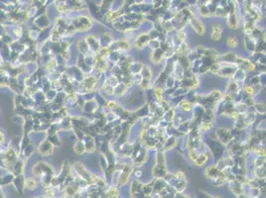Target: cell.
Returning <instances> with one entry per match:
<instances>
[{
  "label": "cell",
  "mask_w": 266,
  "mask_h": 198,
  "mask_svg": "<svg viewBox=\"0 0 266 198\" xmlns=\"http://www.w3.org/2000/svg\"><path fill=\"white\" fill-rule=\"evenodd\" d=\"M220 33H221V28H220L219 25H216L215 28L213 29V33H212L211 38L213 40H219L220 39Z\"/></svg>",
  "instance_id": "6da1fadb"
},
{
  "label": "cell",
  "mask_w": 266,
  "mask_h": 198,
  "mask_svg": "<svg viewBox=\"0 0 266 198\" xmlns=\"http://www.w3.org/2000/svg\"><path fill=\"white\" fill-rule=\"evenodd\" d=\"M227 44H228L229 46H231V47H235V46L237 45V40H236V38H234V37H230V38L228 39V41H227Z\"/></svg>",
  "instance_id": "7a4b0ae2"
},
{
  "label": "cell",
  "mask_w": 266,
  "mask_h": 198,
  "mask_svg": "<svg viewBox=\"0 0 266 198\" xmlns=\"http://www.w3.org/2000/svg\"><path fill=\"white\" fill-rule=\"evenodd\" d=\"M206 160V156L205 155H200L196 161H197V164H199V165H200V164H202L204 161Z\"/></svg>",
  "instance_id": "3957f363"
}]
</instances>
